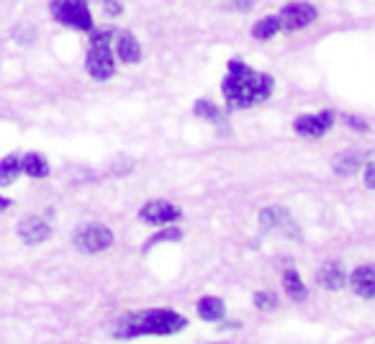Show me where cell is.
<instances>
[{"label": "cell", "mask_w": 375, "mask_h": 344, "mask_svg": "<svg viewBox=\"0 0 375 344\" xmlns=\"http://www.w3.org/2000/svg\"><path fill=\"white\" fill-rule=\"evenodd\" d=\"M222 329H231V331H237V329H242V321H224Z\"/></svg>", "instance_id": "4316f807"}, {"label": "cell", "mask_w": 375, "mask_h": 344, "mask_svg": "<svg viewBox=\"0 0 375 344\" xmlns=\"http://www.w3.org/2000/svg\"><path fill=\"white\" fill-rule=\"evenodd\" d=\"M334 126V113L332 110H322V113H303L293 121V131L303 139H319Z\"/></svg>", "instance_id": "52a82bcc"}, {"label": "cell", "mask_w": 375, "mask_h": 344, "mask_svg": "<svg viewBox=\"0 0 375 344\" xmlns=\"http://www.w3.org/2000/svg\"><path fill=\"white\" fill-rule=\"evenodd\" d=\"M180 239H183V231H180L178 227H165V229H160L154 236H149V239H147L144 252H149L152 247H157V244H162V242H180Z\"/></svg>", "instance_id": "ffe728a7"}, {"label": "cell", "mask_w": 375, "mask_h": 344, "mask_svg": "<svg viewBox=\"0 0 375 344\" xmlns=\"http://www.w3.org/2000/svg\"><path fill=\"white\" fill-rule=\"evenodd\" d=\"M10 206H13V201H10V198H6V195H0V213H3V211H8Z\"/></svg>", "instance_id": "83f0119b"}, {"label": "cell", "mask_w": 375, "mask_h": 344, "mask_svg": "<svg viewBox=\"0 0 375 344\" xmlns=\"http://www.w3.org/2000/svg\"><path fill=\"white\" fill-rule=\"evenodd\" d=\"M188 327V319L172 309H144L134 311L116 324V339H137V336H170Z\"/></svg>", "instance_id": "7a4b0ae2"}, {"label": "cell", "mask_w": 375, "mask_h": 344, "mask_svg": "<svg viewBox=\"0 0 375 344\" xmlns=\"http://www.w3.org/2000/svg\"><path fill=\"white\" fill-rule=\"evenodd\" d=\"M72 244H75V249L85 254H101L108 247H113V231L103 224H83L75 229Z\"/></svg>", "instance_id": "5b68a950"}, {"label": "cell", "mask_w": 375, "mask_h": 344, "mask_svg": "<svg viewBox=\"0 0 375 344\" xmlns=\"http://www.w3.org/2000/svg\"><path fill=\"white\" fill-rule=\"evenodd\" d=\"M49 10L57 24L69 26L75 31H93L95 28L88 0H51Z\"/></svg>", "instance_id": "277c9868"}, {"label": "cell", "mask_w": 375, "mask_h": 344, "mask_svg": "<svg viewBox=\"0 0 375 344\" xmlns=\"http://www.w3.org/2000/svg\"><path fill=\"white\" fill-rule=\"evenodd\" d=\"M365 185L370 190H375V160L365 165Z\"/></svg>", "instance_id": "484cf974"}, {"label": "cell", "mask_w": 375, "mask_h": 344, "mask_svg": "<svg viewBox=\"0 0 375 344\" xmlns=\"http://www.w3.org/2000/svg\"><path fill=\"white\" fill-rule=\"evenodd\" d=\"M260 229L262 234H281L288 239H301V229L283 206H265L260 211Z\"/></svg>", "instance_id": "8992f818"}, {"label": "cell", "mask_w": 375, "mask_h": 344, "mask_svg": "<svg viewBox=\"0 0 375 344\" xmlns=\"http://www.w3.org/2000/svg\"><path fill=\"white\" fill-rule=\"evenodd\" d=\"M193 116L206 118V121H213V124H224V113L211 101H198L193 106Z\"/></svg>", "instance_id": "44dd1931"}, {"label": "cell", "mask_w": 375, "mask_h": 344, "mask_svg": "<svg viewBox=\"0 0 375 344\" xmlns=\"http://www.w3.org/2000/svg\"><path fill=\"white\" fill-rule=\"evenodd\" d=\"M111 39H116L113 28H93V36H90L85 69L93 80H101V83L116 75V57L111 49Z\"/></svg>", "instance_id": "3957f363"}, {"label": "cell", "mask_w": 375, "mask_h": 344, "mask_svg": "<svg viewBox=\"0 0 375 344\" xmlns=\"http://www.w3.org/2000/svg\"><path fill=\"white\" fill-rule=\"evenodd\" d=\"M226 8L239 10V13H247V10L255 8V0H229V3H226Z\"/></svg>", "instance_id": "cb8c5ba5"}, {"label": "cell", "mask_w": 375, "mask_h": 344, "mask_svg": "<svg viewBox=\"0 0 375 344\" xmlns=\"http://www.w3.org/2000/svg\"><path fill=\"white\" fill-rule=\"evenodd\" d=\"M255 306L260 311H275L278 309V298H275V293L260 290V293H255Z\"/></svg>", "instance_id": "7402d4cb"}, {"label": "cell", "mask_w": 375, "mask_h": 344, "mask_svg": "<svg viewBox=\"0 0 375 344\" xmlns=\"http://www.w3.org/2000/svg\"><path fill=\"white\" fill-rule=\"evenodd\" d=\"M316 283L324 288V290H342L347 283V272L340 262H326L322 265V270L316 272Z\"/></svg>", "instance_id": "4fadbf2b"}, {"label": "cell", "mask_w": 375, "mask_h": 344, "mask_svg": "<svg viewBox=\"0 0 375 344\" xmlns=\"http://www.w3.org/2000/svg\"><path fill=\"white\" fill-rule=\"evenodd\" d=\"M275 80L265 72L247 67L242 59H229V75L224 77L222 92L229 108H252L257 103H265L273 95Z\"/></svg>", "instance_id": "6da1fadb"}, {"label": "cell", "mask_w": 375, "mask_h": 344, "mask_svg": "<svg viewBox=\"0 0 375 344\" xmlns=\"http://www.w3.org/2000/svg\"><path fill=\"white\" fill-rule=\"evenodd\" d=\"M283 288H285V293H288L290 301L301 303L308 298L306 286H303V280H301V275L296 270H285V272H283Z\"/></svg>", "instance_id": "e0dca14e"}, {"label": "cell", "mask_w": 375, "mask_h": 344, "mask_svg": "<svg viewBox=\"0 0 375 344\" xmlns=\"http://www.w3.org/2000/svg\"><path fill=\"white\" fill-rule=\"evenodd\" d=\"M278 31H281V18H278V16H265V18H260L255 26H252V36H255V39H260V42L273 39Z\"/></svg>", "instance_id": "d6986e66"}, {"label": "cell", "mask_w": 375, "mask_h": 344, "mask_svg": "<svg viewBox=\"0 0 375 344\" xmlns=\"http://www.w3.org/2000/svg\"><path fill=\"white\" fill-rule=\"evenodd\" d=\"M196 309H198V316L203 321H208V324H222L224 316H226V303H224L222 298H216V295L201 298Z\"/></svg>", "instance_id": "5bb4252c"}, {"label": "cell", "mask_w": 375, "mask_h": 344, "mask_svg": "<svg viewBox=\"0 0 375 344\" xmlns=\"http://www.w3.org/2000/svg\"><path fill=\"white\" fill-rule=\"evenodd\" d=\"M350 286L352 293L365 298V301H373L375 298V265H360L350 272Z\"/></svg>", "instance_id": "8fae6325"}, {"label": "cell", "mask_w": 375, "mask_h": 344, "mask_svg": "<svg viewBox=\"0 0 375 344\" xmlns=\"http://www.w3.org/2000/svg\"><path fill=\"white\" fill-rule=\"evenodd\" d=\"M103 3V10H106V16H121V10H124V6H121V0H101Z\"/></svg>", "instance_id": "603a6c76"}, {"label": "cell", "mask_w": 375, "mask_h": 344, "mask_svg": "<svg viewBox=\"0 0 375 344\" xmlns=\"http://www.w3.org/2000/svg\"><path fill=\"white\" fill-rule=\"evenodd\" d=\"M316 16H319V13H316V8L311 3H288V6L278 13L281 28H285V31H301V28H306L308 24H314Z\"/></svg>", "instance_id": "ba28073f"}, {"label": "cell", "mask_w": 375, "mask_h": 344, "mask_svg": "<svg viewBox=\"0 0 375 344\" xmlns=\"http://www.w3.org/2000/svg\"><path fill=\"white\" fill-rule=\"evenodd\" d=\"M344 121H347V126L350 129H355V131H367V124L362 121V118H358V116H344Z\"/></svg>", "instance_id": "d4e9b609"}, {"label": "cell", "mask_w": 375, "mask_h": 344, "mask_svg": "<svg viewBox=\"0 0 375 344\" xmlns=\"http://www.w3.org/2000/svg\"><path fill=\"white\" fill-rule=\"evenodd\" d=\"M21 172L34 177V180H42V177L49 175V162H47V157L39 154V151H28V154L21 157Z\"/></svg>", "instance_id": "9a60e30c"}, {"label": "cell", "mask_w": 375, "mask_h": 344, "mask_svg": "<svg viewBox=\"0 0 375 344\" xmlns=\"http://www.w3.org/2000/svg\"><path fill=\"white\" fill-rule=\"evenodd\" d=\"M362 160H365V151H342L334 157V172L342 177L355 175L360 167H362Z\"/></svg>", "instance_id": "2e32d148"}, {"label": "cell", "mask_w": 375, "mask_h": 344, "mask_svg": "<svg viewBox=\"0 0 375 344\" xmlns=\"http://www.w3.org/2000/svg\"><path fill=\"white\" fill-rule=\"evenodd\" d=\"M116 54L124 65H139L142 62V47L137 36L128 31H116Z\"/></svg>", "instance_id": "7c38bea8"}, {"label": "cell", "mask_w": 375, "mask_h": 344, "mask_svg": "<svg viewBox=\"0 0 375 344\" xmlns=\"http://www.w3.org/2000/svg\"><path fill=\"white\" fill-rule=\"evenodd\" d=\"M180 218V208L170 201H149L139 211V221H144L149 227H165Z\"/></svg>", "instance_id": "9c48e42d"}, {"label": "cell", "mask_w": 375, "mask_h": 344, "mask_svg": "<svg viewBox=\"0 0 375 344\" xmlns=\"http://www.w3.org/2000/svg\"><path fill=\"white\" fill-rule=\"evenodd\" d=\"M18 175H24V172H21V157H18L16 151H13V154H6V157L0 160V185L16 183Z\"/></svg>", "instance_id": "ac0fdd59"}, {"label": "cell", "mask_w": 375, "mask_h": 344, "mask_svg": "<svg viewBox=\"0 0 375 344\" xmlns=\"http://www.w3.org/2000/svg\"><path fill=\"white\" fill-rule=\"evenodd\" d=\"M18 239L24 244H28V247H39V244H44L47 239L51 236V227L49 221L42 216H26L18 221Z\"/></svg>", "instance_id": "30bf717a"}, {"label": "cell", "mask_w": 375, "mask_h": 344, "mask_svg": "<svg viewBox=\"0 0 375 344\" xmlns=\"http://www.w3.org/2000/svg\"><path fill=\"white\" fill-rule=\"evenodd\" d=\"M219 344H222V342H219Z\"/></svg>", "instance_id": "f1b7e54d"}]
</instances>
